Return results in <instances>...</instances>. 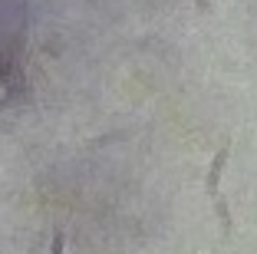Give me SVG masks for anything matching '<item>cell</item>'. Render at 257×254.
I'll list each match as a JSON object with an SVG mask.
<instances>
[{"instance_id":"6da1fadb","label":"cell","mask_w":257,"mask_h":254,"mask_svg":"<svg viewBox=\"0 0 257 254\" xmlns=\"http://www.w3.org/2000/svg\"><path fill=\"white\" fill-rule=\"evenodd\" d=\"M227 158H231V142L221 145V149L214 152L211 165H208V175H204V192H208V198H218L221 195V175H224Z\"/></svg>"},{"instance_id":"7a4b0ae2","label":"cell","mask_w":257,"mask_h":254,"mask_svg":"<svg viewBox=\"0 0 257 254\" xmlns=\"http://www.w3.org/2000/svg\"><path fill=\"white\" fill-rule=\"evenodd\" d=\"M214 211H218L221 231H224V234H231V231H234V218H231V208H227V202H224V198H221V195H218V198H214Z\"/></svg>"},{"instance_id":"3957f363","label":"cell","mask_w":257,"mask_h":254,"mask_svg":"<svg viewBox=\"0 0 257 254\" xmlns=\"http://www.w3.org/2000/svg\"><path fill=\"white\" fill-rule=\"evenodd\" d=\"M63 251H66V234L56 228V231H53V241H50V254H63Z\"/></svg>"}]
</instances>
